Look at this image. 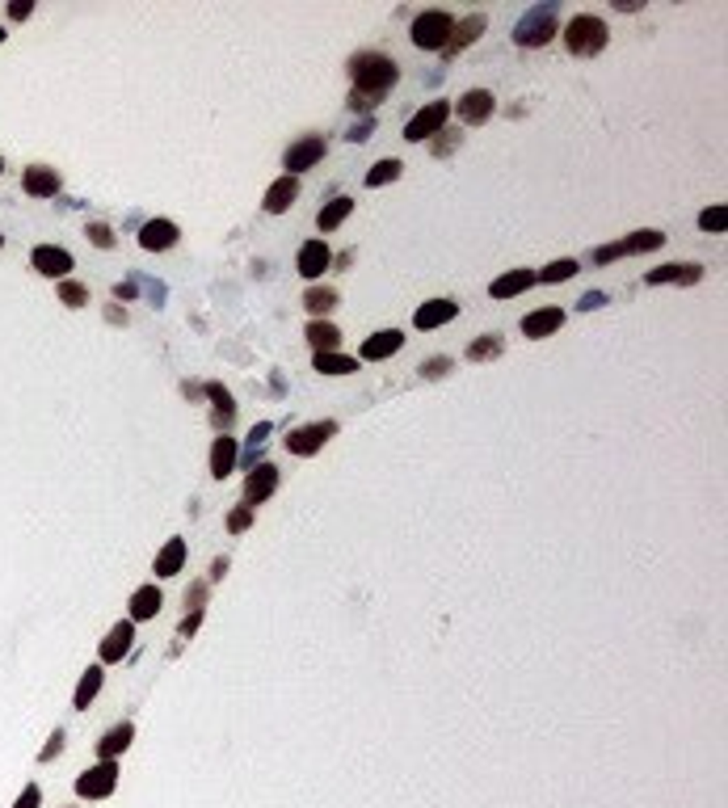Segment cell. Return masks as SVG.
Wrapping results in <instances>:
<instances>
[{
  "label": "cell",
  "instance_id": "1",
  "mask_svg": "<svg viewBox=\"0 0 728 808\" xmlns=\"http://www.w3.org/2000/svg\"><path fill=\"white\" fill-rule=\"evenodd\" d=\"M350 81H354L358 98H371L375 106H379V98L400 81V67H396V59H388L384 51H358L354 59H350Z\"/></svg>",
  "mask_w": 728,
  "mask_h": 808
},
{
  "label": "cell",
  "instance_id": "2",
  "mask_svg": "<svg viewBox=\"0 0 728 808\" xmlns=\"http://www.w3.org/2000/svg\"><path fill=\"white\" fill-rule=\"evenodd\" d=\"M611 43V30H606V21L594 13H577L568 21L565 30V47L568 55H577V59H590V55H602Z\"/></svg>",
  "mask_w": 728,
  "mask_h": 808
},
{
  "label": "cell",
  "instance_id": "3",
  "mask_svg": "<svg viewBox=\"0 0 728 808\" xmlns=\"http://www.w3.org/2000/svg\"><path fill=\"white\" fill-rule=\"evenodd\" d=\"M556 13H560V4H556V0L526 9V17H522L518 26H514V43H518L522 51L548 47L551 38H556Z\"/></svg>",
  "mask_w": 728,
  "mask_h": 808
},
{
  "label": "cell",
  "instance_id": "4",
  "mask_svg": "<svg viewBox=\"0 0 728 808\" xmlns=\"http://www.w3.org/2000/svg\"><path fill=\"white\" fill-rule=\"evenodd\" d=\"M451 30H455V17L442 13V9H425V13L413 17V43L421 51H442Z\"/></svg>",
  "mask_w": 728,
  "mask_h": 808
},
{
  "label": "cell",
  "instance_id": "5",
  "mask_svg": "<svg viewBox=\"0 0 728 808\" xmlns=\"http://www.w3.org/2000/svg\"><path fill=\"white\" fill-rule=\"evenodd\" d=\"M324 152H328V144H324V135H304V139H295L287 152H282V164H287V178H299V173H308V169H316V164L324 161Z\"/></svg>",
  "mask_w": 728,
  "mask_h": 808
},
{
  "label": "cell",
  "instance_id": "6",
  "mask_svg": "<svg viewBox=\"0 0 728 808\" xmlns=\"http://www.w3.org/2000/svg\"><path fill=\"white\" fill-rule=\"evenodd\" d=\"M447 118H451V106H447V101H430V106H421V110L405 123V139H408V144L434 139L438 131L447 127Z\"/></svg>",
  "mask_w": 728,
  "mask_h": 808
},
{
  "label": "cell",
  "instance_id": "7",
  "mask_svg": "<svg viewBox=\"0 0 728 808\" xmlns=\"http://www.w3.org/2000/svg\"><path fill=\"white\" fill-rule=\"evenodd\" d=\"M118 788V762H98L76 779V796L81 800H106Z\"/></svg>",
  "mask_w": 728,
  "mask_h": 808
},
{
  "label": "cell",
  "instance_id": "8",
  "mask_svg": "<svg viewBox=\"0 0 728 808\" xmlns=\"http://www.w3.org/2000/svg\"><path fill=\"white\" fill-rule=\"evenodd\" d=\"M333 434H337V421H312V425H295L291 434H287V451H291V455H316Z\"/></svg>",
  "mask_w": 728,
  "mask_h": 808
},
{
  "label": "cell",
  "instance_id": "9",
  "mask_svg": "<svg viewBox=\"0 0 728 808\" xmlns=\"http://www.w3.org/2000/svg\"><path fill=\"white\" fill-rule=\"evenodd\" d=\"M30 265L43 278H59V282H64V278L76 270V257H72L67 249H59V244H38V249L30 253Z\"/></svg>",
  "mask_w": 728,
  "mask_h": 808
},
{
  "label": "cell",
  "instance_id": "10",
  "mask_svg": "<svg viewBox=\"0 0 728 808\" xmlns=\"http://www.w3.org/2000/svg\"><path fill=\"white\" fill-rule=\"evenodd\" d=\"M278 488V463H253L244 471V505L270 502Z\"/></svg>",
  "mask_w": 728,
  "mask_h": 808
},
{
  "label": "cell",
  "instance_id": "11",
  "mask_svg": "<svg viewBox=\"0 0 728 808\" xmlns=\"http://www.w3.org/2000/svg\"><path fill=\"white\" fill-rule=\"evenodd\" d=\"M699 278H703V265H695V261H674V265H657V270H648L645 274V282L648 287H695Z\"/></svg>",
  "mask_w": 728,
  "mask_h": 808
},
{
  "label": "cell",
  "instance_id": "12",
  "mask_svg": "<svg viewBox=\"0 0 728 808\" xmlns=\"http://www.w3.org/2000/svg\"><path fill=\"white\" fill-rule=\"evenodd\" d=\"M21 190L30 198H55L64 190V178L51 169V164H30L26 173H21Z\"/></svg>",
  "mask_w": 728,
  "mask_h": 808
},
{
  "label": "cell",
  "instance_id": "13",
  "mask_svg": "<svg viewBox=\"0 0 728 808\" xmlns=\"http://www.w3.org/2000/svg\"><path fill=\"white\" fill-rule=\"evenodd\" d=\"M485 26H488V17L485 13H468L463 21H455V30H451V38H447V47H442V59H451V55H459V51H468L480 34H485Z\"/></svg>",
  "mask_w": 728,
  "mask_h": 808
},
{
  "label": "cell",
  "instance_id": "14",
  "mask_svg": "<svg viewBox=\"0 0 728 808\" xmlns=\"http://www.w3.org/2000/svg\"><path fill=\"white\" fill-rule=\"evenodd\" d=\"M131 645H135V623H131V619H123V623H114V628L106 631V640H101V648H98L101 665L123 661V657L131 653Z\"/></svg>",
  "mask_w": 728,
  "mask_h": 808
},
{
  "label": "cell",
  "instance_id": "15",
  "mask_svg": "<svg viewBox=\"0 0 728 808\" xmlns=\"http://www.w3.org/2000/svg\"><path fill=\"white\" fill-rule=\"evenodd\" d=\"M236 459H241V438L219 434L215 442H210V476H215V480H227V476L236 471Z\"/></svg>",
  "mask_w": 728,
  "mask_h": 808
},
{
  "label": "cell",
  "instance_id": "16",
  "mask_svg": "<svg viewBox=\"0 0 728 808\" xmlns=\"http://www.w3.org/2000/svg\"><path fill=\"white\" fill-rule=\"evenodd\" d=\"M181 236V227L173 224V219H147L144 227H139V249H147V253H164V249H173Z\"/></svg>",
  "mask_w": 728,
  "mask_h": 808
},
{
  "label": "cell",
  "instance_id": "17",
  "mask_svg": "<svg viewBox=\"0 0 728 808\" xmlns=\"http://www.w3.org/2000/svg\"><path fill=\"white\" fill-rule=\"evenodd\" d=\"M459 316V304L455 299H430V304H421L413 312V324H417L421 333H430V329H442V324H451Z\"/></svg>",
  "mask_w": 728,
  "mask_h": 808
},
{
  "label": "cell",
  "instance_id": "18",
  "mask_svg": "<svg viewBox=\"0 0 728 808\" xmlns=\"http://www.w3.org/2000/svg\"><path fill=\"white\" fill-rule=\"evenodd\" d=\"M455 110H459V118H463L468 127H480V123L493 118V93H488V89H468Z\"/></svg>",
  "mask_w": 728,
  "mask_h": 808
},
{
  "label": "cell",
  "instance_id": "19",
  "mask_svg": "<svg viewBox=\"0 0 728 808\" xmlns=\"http://www.w3.org/2000/svg\"><path fill=\"white\" fill-rule=\"evenodd\" d=\"M161 606H164L161 585H139V590L131 594V602H127L131 623H147V619H156V614H161Z\"/></svg>",
  "mask_w": 728,
  "mask_h": 808
},
{
  "label": "cell",
  "instance_id": "20",
  "mask_svg": "<svg viewBox=\"0 0 728 808\" xmlns=\"http://www.w3.org/2000/svg\"><path fill=\"white\" fill-rule=\"evenodd\" d=\"M560 324H565V307H539V312H526V316H522V333L534 337V341H543V337H551Z\"/></svg>",
  "mask_w": 728,
  "mask_h": 808
},
{
  "label": "cell",
  "instance_id": "21",
  "mask_svg": "<svg viewBox=\"0 0 728 808\" xmlns=\"http://www.w3.org/2000/svg\"><path fill=\"white\" fill-rule=\"evenodd\" d=\"M131 741H135V725H131V720L106 728V733H101V741L93 745V749H98V762H118V754H123Z\"/></svg>",
  "mask_w": 728,
  "mask_h": 808
},
{
  "label": "cell",
  "instance_id": "22",
  "mask_svg": "<svg viewBox=\"0 0 728 808\" xmlns=\"http://www.w3.org/2000/svg\"><path fill=\"white\" fill-rule=\"evenodd\" d=\"M328 265H333V253H328V244L324 241H308L304 249H299V274L304 278L328 274Z\"/></svg>",
  "mask_w": 728,
  "mask_h": 808
},
{
  "label": "cell",
  "instance_id": "23",
  "mask_svg": "<svg viewBox=\"0 0 728 808\" xmlns=\"http://www.w3.org/2000/svg\"><path fill=\"white\" fill-rule=\"evenodd\" d=\"M400 345H405V333H400V329H384V333H371V337L362 341V358L384 362V358H392Z\"/></svg>",
  "mask_w": 728,
  "mask_h": 808
},
{
  "label": "cell",
  "instance_id": "24",
  "mask_svg": "<svg viewBox=\"0 0 728 808\" xmlns=\"http://www.w3.org/2000/svg\"><path fill=\"white\" fill-rule=\"evenodd\" d=\"M534 282V270H510V274H502V278H493V287H488V295L493 299H514V295H522V291H531Z\"/></svg>",
  "mask_w": 728,
  "mask_h": 808
},
{
  "label": "cell",
  "instance_id": "25",
  "mask_svg": "<svg viewBox=\"0 0 728 808\" xmlns=\"http://www.w3.org/2000/svg\"><path fill=\"white\" fill-rule=\"evenodd\" d=\"M299 198V178H278L265 198H261V207L270 210V215H282V210H291V202Z\"/></svg>",
  "mask_w": 728,
  "mask_h": 808
},
{
  "label": "cell",
  "instance_id": "26",
  "mask_svg": "<svg viewBox=\"0 0 728 808\" xmlns=\"http://www.w3.org/2000/svg\"><path fill=\"white\" fill-rule=\"evenodd\" d=\"M186 568V539H169L161 551H156V560H152V573L156 577H173Z\"/></svg>",
  "mask_w": 728,
  "mask_h": 808
},
{
  "label": "cell",
  "instance_id": "27",
  "mask_svg": "<svg viewBox=\"0 0 728 808\" xmlns=\"http://www.w3.org/2000/svg\"><path fill=\"white\" fill-rule=\"evenodd\" d=\"M304 337H308V345L316 350V354H337L341 350V329L337 324H328V321H312Z\"/></svg>",
  "mask_w": 728,
  "mask_h": 808
},
{
  "label": "cell",
  "instance_id": "28",
  "mask_svg": "<svg viewBox=\"0 0 728 808\" xmlns=\"http://www.w3.org/2000/svg\"><path fill=\"white\" fill-rule=\"evenodd\" d=\"M101 682H106V674H101V665H89L81 674V682H76V695H72V708L76 711H84L93 699L101 695Z\"/></svg>",
  "mask_w": 728,
  "mask_h": 808
},
{
  "label": "cell",
  "instance_id": "29",
  "mask_svg": "<svg viewBox=\"0 0 728 808\" xmlns=\"http://www.w3.org/2000/svg\"><path fill=\"white\" fill-rule=\"evenodd\" d=\"M207 396L215 400V408H210V421H215V430H227V425H232V417H236L232 392H227L224 384H207Z\"/></svg>",
  "mask_w": 728,
  "mask_h": 808
},
{
  "label": "cell",
  "instance_id": "30",
  "mask_svg": "<svg viewBox=\"0 0 728 808\" xmlns=\"http://www.w3.org/2000/svg\"><path fill=\"white\" fill-rule=\"evenodd\" d=\"M350 210H354V198H345V194L333 198V202H324V207H320L316 227H320V232H337V227L350 219Z\"/></svg>",
  "mask_w": 728,
  "mask_h": 808
},
{
  "label": "cell",
  "instance_id": "31",
  "mask_svg": "<svg viewBox=\"0 0 728 808\" xmlns=\"http://www.w3.org/2000/svg\"><path fill=\"white\" fill-rule=\"evenodd\" d=\"M661 244H665L661 232L645 227V232H631L628 241H619V253H623V257H631V253H653V249H661Z\"/></svg>",
  "mask_w": 728,
  "mask_h": 808
},
{
  "label": "cell",
  "instance_id": "32",
  "mask_svg": "<svg viewBox=\"0 0 728 808\" xmlns=\"http://www.w3.org/2000/svg\"><path fill=\"white\" fill-rule=\"evenodd\" d=\"M337 304H341V295L333 291V287H308V291H304V307H308L312 316H328Z\"/></svg>",
  "mask_w": 728,
  "mask_h": 808
},
{
  "label": "cell",
  "instance_id": "33",
  "mask_svg": "<svg viewBox=\"0 0 728 808\" xmlns=\"http://www.w3.org/2000/svg\"><path fill=\"white\" fill-rule=\"evenodd\" d=\"M502 350H505V341L497 337V333H488V337H476L468 345V358L471 362H493V358H502Z\"/></svg>",
  "mask_w": 728,
  "mask_h": 808
},
{
  "label": "cell",
  "instance_id": "34",
  "mask_svg": "<svg viewBox=\"0 0 728 808\" xmlns=\"http://www.w3.org/2000/svg\"><path fill=\"white\" fill-rule=\"evenodd\" d=\"M316 371L320 375H354L358 371V362L350 354H316Z\"/></svg>",
  "mask_w": 728,
  "mask_h": 808
},
{
  "label": "cell",
  "instance_id": "35",
  "mask_svg": "<svg viewBox=\"0 0 728 808\" xmlns=\"http://www.w3.org/2000/svg\"><path fill=\"white\" fill-rule=\"evenodd\" d=\"M400 173H405V164L396 161V156H388V161H379L371 173H367V186H371V190L375 186H388V181H396Z\"/></svg>",
  "mask_w": 728,
  "mask_h": 808
},
{
  "label": "cell",
  "instance_id": "36",
  "mask_svg": "<svg viewBox=\"0 0 728 808\" xmlns=\"http://www.w3.org/2000/svg\"><path fill=\"white\" fill-rule=\"evenodd\" d=\"M577 270H582L577 257H560V261H551V265H543V274H534V278H543V282H568Z\"/></svg>",
  "mask_w": 728,
  "mask_h": 808
},
{
  "label": "cell",
  "instance_id": "37",
  "mask_svg": "<svg viewBox=\"0 0 728 808\" xmlns=\"http://www.w3.org/2000/svg\"><path fill=\"white\" fill-rule=\"evenodd\" d=\"M59 299H64L67 307H84L89 304V287L76 282V278H64V282H59Z\"/></svg>",
  "mask_w": 728,
  "mask_h": 808
},
{
  "label": "cell",
  "instance_id": "38",
  "mask_svg": "<svg viewBox=\"0 0 728 808\" xmlns=\"http://www.w3.org/2000/svg\"><path fill=\"white\" fill-rule=\"evenodd\" d=\"M459 144H463V135H459V131H451V127H442L434 139H430V152H434V156H451Z\"/></svg>",
  "mask_w": 728,
  "mask_h": 808
},
{
  "label": "cell",
  "instance_id": "39",
  "mask_svg": "<svg viewBox=\"0 0 728 808\" xmlns=\"http://www.w3.org/2000/svg\"><path fill=\"white\" fill-rule=\"evenodd\" d=\"M84 236H89V244H93V249H114V244H118L114 227H110V224H98V219L84 227Z\"/></svg>",
  "mask_w": 728,
  "mask_h": 808
},
{
  "label": "cell",
  "instance_id": "40",
  "mask_svg": "<svg viewBox=\"0 0 728 808\" xmlns=\"http://www.w3.org/2000/svg\"><path fill=\"white\" fill-rule=\"evenodd\" d=\"M207 598H210V582H207V577L186 585V606H190V611H207Z\"/></svg>",
  "mask_w": 728,
  "mask_h": 808
},
{
  "label": "cell",
  "instance_id": "41",
  "mask_svg": "<svg viewBox=\"0 0 728 808\" xmlns=\"http://www.w3.org/2000/svg\"><path fill=\"white\" fill-rule=\"evenodd\" d=\"M253 527V505H236V510H227V535H244Z\"/></svg>",
  "mask_w": 728,
  "mask_h": 808
},
{
  "label": "cell",
  "instance_id": "42",
  "mask_svg": "<svg viewBox=\"0 0 728 808\" xmlns=\"http://www.w3.org/2000/svg\"><path fill=\"white\" fill-rule=\"evenodd\" d=\"M455 371V362L447 354L442 358H425V362H421V379H442V375H451Z\"/></svg>",
  "mask_w": 728,
  "mask_h": 808
},
{
  "label": "cell",
  "instance_id": "43",
  "mask_svg": "<svg viewBox=\"0 0 728 808\" xmlns=\"http://www.w3.org/2000/svg\"><path fill=\"white\" fill-rule=\"evenodd\" d=\"M699 227H703V232H724V227H728V210L724 207H708L703 215H699Z\"/></svg>",
  "mask_w": 728,
  "mask_h": 808
},
{
  "label": "cell",
  "instance_id": "44",
  "mask_svg": "<svg viewBox=\"0 0 728 808\" xmlns=\"http://www.w3.org/2000/svg\"><path fill=\"white\" fill-rule=\"evenodd\" d=\"M64 741H67V733H64V728H55V733H51V741L38 749V762H55L59 754H64Z\"/></svg>",
  "mask_w": 728,
  "mask_h": 808
},
{
  "label": "cell",
  "instance_id": "45",
  "mask_svg": "<svg viewBox=\"0 0 728 808\" xmlns=\"http://www.w3.org/2000/svg\"><path fill=\"white\" fill-rule=\"evenodd\" d=\"M202 614H207V611H190V614H186V619H181V628H178V640H190V636H194V631L202 628Z\"/></svg>",
  "mask_w": 728,
  "mask_h": 808
},
{
  "label": "cell",
  "instance_id": "46",
  "mask_svg": "<svg viewBox=\"0 0 728 808\" xmlns=\"http://www.w3.org/2000/svg\"><path fill=\"white\" fill-rule=\"evenodd\" d=\"M375 127H379V118L371 114V118H362V123H358V127L350 131L345 139H350V144H362V139H371V131H375Z\"/></svg>",
  "mask_w": 728,
  "mask_h": 808
},
{
  "label": "cell",
  "instance_id": "47",
  "mask_svg": "<svg viewBox=\"0 0 728 808\" xmlns=\"http://www.w3.org/2000/svg\"><path fill=\"white\" fill-rule=\"evenodd\" d=\"M13 808H43V788H38V783H30L26 792L17 796V804H13Z\"/></svg>",
  "mask_w": 728,
  "mask_h": 808
},
{
  "label": "cell",
  "instance_id": "48",
  "mask_svg": "<svg viewBox=\"0 0 728 808\" xmlns=\"http://www.w3.org/2000/svg\"><path fill=\"white\" fill-rule=\"evenodd\" d=\"M602 304H611V299H606L602 291H590V295H582V299H577V307H582V312H598Z\"/></svg>",
  "mask_w": 728,
  "mask_h": 808
},
{
  "label": "cell",
  "instance_id": "49",
  "mask_svg": "<svg viewBox=\"0 0 728 808\" xmlns=\"http://www.w3.org/2000/svg\"><path fill=\"white\" fill-rule=\"evenodd\" d=\"M30 13H34V0H13V4H9V17H13V21H26Z\"/></svg>",
  "mask_w": 728,
  "mask_h": 808
},
{
  "label": "cell",
  "instance_id": "50",
  "mask_svg": "<svg viewBox=\"0 0 728 808\" xmlns=\"http://www.w3.org/2000/svg\"><path fill=\"white\" fill-rule=\"evenodd\" d=\"M114 295H118V299H135V295H139V278H131V282H118V287H114Z\"/></svg>",
  "mask_w": 728,
  "mask_h": 808
},
{
  "label": "cell",
  "instance_id": "51",
  "mask_svg": "<svg viewBox=\"0 0 728 808\" xmlns=\"http://www.w3.org/2000/svg\"><path fill=\"white\" fill-rule=\"evenodd\" d=\"M227 577V556H215V565H210V582H224Z\"/></svg>",
  "mask_w": 728,
  "mask_h": 808
},
{
  "label": "cell",
  "instance_id": "52",
  "mask_svg": "<svg viewBox=\"0 0 728 808\" xmlns=\"http://www.w3.org/2000/svg\"><path fill=\"white\" fill-rule=\"evenodd\" d=\"M106 321H110V324H127V312H123L118 304H106Z\"/></svg>",
  "mask_w": 728,
  "mask_h": 808
},
{
  "label": "cell",
  "instance_id": "53",
  "mask_svg": "<svg viewBox=\"0 0 728 808\" xmlns=\"http://www.w3.org/2000/svg\"><path fill=\"white\" fill-rule=\"evenodd\" d=\"M0 43H4V26H0Z\"/></svg>",
  "mask_w": 728,
  "mask_h": 808
},
{
  "label": "cell",
  "instance_id": "54",
  "mask_svg": "<svg viewBox=\"0 0 728 808\" xmlns=\"http://www.w3.org/2000/svg\"><path fill=\"white\" fill-rule=\"evenodd\" d=\"M0 249H4V236H0Z\"/></svg>",
  "mask_w": 728,
  "mask_h": 808
},
{
  "label": "cell",
  "instance_id": "55",
  "mask_svg": "<svg viewBox=\"0 0 728 808\" xmlns=\"http://www.w3.org/2000/svg\"><path fill=\"white\" fill-rule=\"evenodd\" d=\"M0 169H4V161H0Z\"/></svg>",
  "mask_w": 728,
  "mask_h": 808
},
{
  "label": "cell",
  "instance_id": "56",
  "mask_svg": "<svg viewBox=\"0 0 728 808\" xmlns=\"http://www.w3.org/2000/svg\"><path fill=\"white\" fill-rule=\"evenodd\" d=\"M67 808H72V804H67Z\"/></svg>",
  "mask_w": 728,
  "mask_h": 808
}]
</instances>
